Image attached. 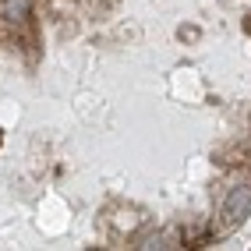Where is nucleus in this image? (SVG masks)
I'll use <instances>...</instances> for the list:
<instances>
[{
    "mask_svg": "<svg viewBox=\"0 0 251 251\" xmlns=\"http://www.w3.org/2000/svg\"><path fill=\"white\" fill-rule=\"evenodd\" d=\"M248 209H251V188H233L230 198H226V205H223V220L237 223V220L248 216Z\"/></svg>",
    "mask_w": 251,
    "mask_h": 251,
    "instance_id": "1",
    "label": "nucleus"
},
{
    "mask_svg": "<svg viewBox=\"0 0 251 251\" xmlns=\"http://www.w3.org/2000/svg\"><path fill=\"white\" fill-rule=\"evenodd\" d=\"M4 7H7V18L11 22H22L28 14V0H4Z\"/></svg>",
    "mask_w": 251,
    "mask_h": 251,
    "instance_id": "2",
    "label": "nucleus"
}]
</instances>
